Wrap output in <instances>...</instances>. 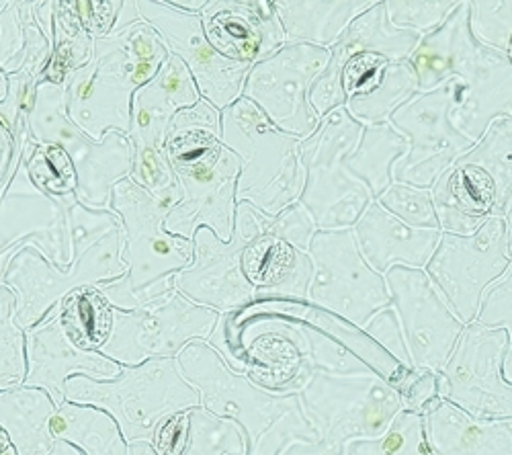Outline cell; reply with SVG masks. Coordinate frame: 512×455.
<instances>
[{
	"instance_id": "obj_25",
	"label": "cell",
	"mask_w": 512,
	"mask_h": 455,
	"mask_svg": "<svg viewBox=\"0 0 512 455\" xmlns=\"http://www.w3.org/2000/svg\"><path fill=\"white\" fill-rule=\"evenodd\" d=\"M193 244L195 259L175 277L177 292L220 316L256 302L254 289L242 271L246 230L240 222L234 220L230 242H222L216 232L203 226L195 232Z\"/></svg>"
},
{
	"instance_id": "obj_55",
	"label": "cell",
	"mask_w": 512,
	"mask_h": 455,
	"mask_svg": "<svg viewBox=\"0 0 512 455\" xmlns=\"http://www.w3.org/2000/svg\"><path fill=\"white\" fill-rule=\"evenodd\" d=\"M132 455H158L150 443H134L130 445Z\"/></svg>"
},
{
	"instance_id": "obj_42",
	"label": "cell",
	"mask_w": 512,
	"mask_h": 455,
	"mask_svg": "<svg viewBox=\"0 0 512 455\" xmlns=\"http://www.w3.org/2000/svg\"><path fill=\"white\" fill-rule=\"evenodd\" d=\"M25 167L33 183L52 197L76 195V173L68 154L54 144H37L31 134L25 144Z\"/></svg>"
},
{
	"instance_id": "obj_24",
	"label": "cell",
	"mask_w": 512,
	"mask_h": 455,
	"mask_svg": "<svg viewBox=\"0 0 512 455\" xmlns=\"http://www.w3.org/2000/svg\"><path fill=\"white\" fill-rule=\"evenodd\" d=\"M27 378L25 388L44 390L56 408L66 400V384L74 376H87L99 382H111L121 376L123 367L99 351L82 349L72 341L62 322V304L48 318L25 330Z\"/></svg>"
},
{
	"instance_id": "obj_17",
	"label": "cell",
	"mask_w": 512,
	"mask_h": 455,
	"mask_svg": "<svg viewBox=\"0 0 512 455\" xmlns=\"http://www.w3.org/2000/svg\"><path fill=\"white\" fill-rule=\"evenodd\" d=\"M510 261L506 220L490 218L474 234L443 232L424 271L457 318L469 326L478 320L486 289L504 275Z\"/></svg>"
},
{
	"instance_id": "obj_22",
	"label": "cell",
	"mask_w": 512,
	"mask_h": 455,
	"mask_svg": "<svg viewBox=\"0 0 512 455\" xmlns=\"http://www.w3.org/2000/svg\"><path fill=\"white\" fill-rule=\"evenodd\" d=\"M138 11L140 19L164 39L168 54L185 62L205 101L224 111L242 97L246 76L254 64L226 60L213 50L199 15L183 13L164 0H138Z\"/></svg>"
},
{
	"instance_id": "obj_33",
	"label": "cell",
	"mask_w": 512,
	"mask_h": 455,
	"mask_svg": "<svg viewBox=\"0 0 512 455\" xmlns=\"http://www.w3.org/2000/svg\"><path fill=\"white\" fill-rule=\"evenodd\" d=\"M377 0H275V11L287 44H308L330 50L349 25Z\"/></svg>"
},
{
	"instance_id": "obj_12",
	"label": "cell",
	"mask_w": 512,
	"mask_h": 455,
	"mask_svg": "<svg viewBox=\"0 0 512 455\" xmlns=\"http://www.w3.org/2000/svg\"><path fill=\"white\" fill-rule=\"evenodd\" d=\"M123 228L109 232L95 244H76L74 263L68 269L56 267L35 246L19 251L7 267L5 285L15 294V318L23 330L44 322L70 294L84 287H99L121 279L127 273L123 261Z\"/></svg>"
},
{
	"instance_id": "obj_54",
	"label": "cell",
	"mask_w": 512,
	"mask_h": 455,
	"mask_svg": "<svg viewBox=\"0 0 512 455\" xmlns=\"http://www.w3.org/2000/svg\"><path fill=\"white\" fill-rule=\"evenodd\" d=\"M502 369H504V378H506V382H508V384H512V341H510V345H508V351H506V357H504V365H502Z\"/></svg>"
},
{
	"instance_id": "obj_18",
	"label": "cell",
	"mask_w": 512,
	"mask_h": 455,
	"mask_svg": "<svg viewBox=\"0 0 512 455\" xmlns=\"http://www.w3.org/2000/svg\"><path fill=\"white\" fill-rule=\"evenodd\" d=\"M455 82L418 93L402 105L392 126L408 140L406 156L394 167V181L433 189V185L476 146V142L463 136L453 123Z\"/></svg>"
},
{
	"instance_id": "obj_19",
	"label": "cell",
	"mask_w": 512,
	"mask_h": 455,
	"mask_svg": "<svg viewBox=\"0 0 512 455\" xmlns=\"http://www.w3.org/2000/svg\"><path fill=\"white\" fill-rule=\"evenodd\" d=\"M328 60L326 48L285 44L250 68L242 97L259 107L275 128L306 140L322 119L310 103V93Z\"/></svg>"
},
{
	"instance_id": "obj_13",
	"label": "cell",
	"mask_w": 512,
	"mask_h": 455,
	"mask_svg": "<svg viewBox=\"0 0 512 455\" xmlns=\"http://www.w3.org/2000/svg\"><path fill=\"white\" fill-rule=\"evenodd\" d=\"M201 93L185 62L170 54L156 76L136 91L132 101L134 169L130 179L170 208L183 199L181 185L166 154L170 121L183 109L195 107Z\"/></svg>"
},
{
	"instance_id": "obj_36",
	"label": "cell",
	"mask_w": 512,
	"mask_h": 455,
	"mask_svg": "<svg viewBox=\"0 0 512 455\" xmlns=\"http://www.w3.org/2000/svg\"><path fill=\"white\" fill-rule=\"evenodd\" d=\"M459 164L484 171L496 187V216L506 218L512 201V117H498L490 123L480 142Z\"/></svg>"
},
{
	"instance_id": "obj_20",
	"label": "cell",
	"mask_w": 512,
	"mask_h": 455,
	"mask_svg": "<svg viewBox=\"0 0 512 455\" xmlns=\"http://www.w3.org/2000/svg\"><path fill=\"white\" fill-rule=\"evenodd\" d=\"M508 345L506 330L478 322L465 326L453 355L439 371L441 400L480 421H512V384L502 369Z\"/></svg>"
},
{
	"instance_id": "obj_51",
	"label": "cell",
	"mask_w": 512,
	"mask_h": 455,
	"mask_svg": "<svg viewBox=\"0 0 512 455\" xmlns=\"http://www.w3.org/2000/svg\"><path fill=\"white\" fill-rule=\"evenodd\" d=\"M29 140V134L21 140H15V136L0 123V187L11 183L19 162L25 152V144Z\"/></svg>"
},
{
	"instance_id": "obj_53",
	"label": "cell",
	"mask_w": 512,
	"mask_h": 455,
	"mask_svg": "<svg viewBox=\"0 0 512 455\" xmlns=\"http://www.w3.org/2000/svg\"><path fill=\"white\" fill-rule=\"evenodd\" d=\"M46 455H82V451L78 447H74L72 443H68V441L56 439L54 447Z\"/></svg>"
},
{
	"instance_id": "obj_4",
	"label": "cell",
	"mask_w": 512,
	"mask_h": 455,
	"mask_svg": "<svg viewBox=\"0 0 512 455\" xmlns=\"http://www.w3.org/2000/svg\"><path fill=\"white\" fill-rule=\"evenodd\" d=\"M183 378L197 390L201 406L240 425L248 455H283L295 443H314L318 433L300 394H275L234 371L207 341L189 343L177 357Z\"/></svg>"
},
{
	"instance_id": "obj_31",
	"label": "cell",
	"mask_w": 512,
	"mask_h": 455,
	"mask_svg": "<svg viewBox=\"0 0 512 455\" xmlns=\"http://www.w3.org/2000/svg\"><path fill=\"white\" fill-rule=\"evenodd\" d=\"M435 455H512V421H480L441 400L424 415Z\"/></svg>"
},
{
	"instance_id": "obj_7",
	"label": "cell",
	"mask_w": 512,
	"mask_h": 455,
	"mask_svg": "<svg viewBox=\"0 0 512 455\" xmlns=\"http://www.w3.org/2000/svg\"><path fill=\"white\" fill-rule=\"evenodd\" d=\"M66 400L107 412L130 445H152L170 419L201 406L197 390L183 378L177 359H152L123 367L121 376L111 382L74 376L66 384Z\"/></svg>"
},
{
	"instance_id": "obj_37",
	"label": "cell",
	"mask_w": 512,
	"mask_h": 455,
	"mask_svg": "<svg viewBox=\"0 0 512 455\" xmlns=\"http://www.w3.org/2000/svg\"><path fill=\"white\" fill-rule=\"evenodd\" d=\"M93 37L80 23L74 0H56L54 13V56L44 74L48 82H66V78L87 64L93 56Z\"/></svg>"
},
{
	"instance_id": "obj_44",
	"label": "cell",
	"mask_w": 512,
	"mask_h": 455,
	"mask_svg": "<svg viewBox=\"0 0 512 455\" xmlns=\"http://www.w3.org/2000/svg\"><path fill=\"white\" fill-rule=\"evenodd\" d=\"M469 29L480 44L508 54L512 44V0H472Z\"/></svg>"
},
{
	"instance_id": "obj_35",
	"label": "cell",
	"mask_w": 512,
	"mask_h": 455,
	"mask_svg": "<svg viewBox=\"0 0 512 455\" xmlns=\"http://www.w3.org/2000/svg\"><path fill=\"white\" fill-rule=\"evenodd\" d=\"M56 439L68 441L82 455H132L127 443L107 412L93 406H78L66 402L52 419Z\"/></svg>"
},
{
	"instance_id": "obj_2",
	"label": "cell",
	"mask_w": 512,
	"mask_h": 455,
	"mask_svg": "<svg viewBox=\"0 0 512 455\" xmlns=\"http://www.w3.org/2000/svg\"><path fill=\"white\" fill-rule=\"evenodd\" d=\"M408 64L420 93L455 82L453 123L472 142H480L494 119L512 117V60L474 37L469 3L461 0L439 29L424 35Z\"/></svg>"
},
{
	"instance_id": "obj_14",
	"label": "cell",
	"mask_w": 512,
	"mask_h": 455,
	"mask_svg": "<svg viewBox=\"0 0 512 455\" xmlns=\"http://www.w3.org/2000/svg\"><path fill=\"white\" fill-rule=\"evenodd\" d=\"M220 314L193 304L177 289L138 310L113 308L99 353L121 367L152 359H177L193 341H209Z\"/></svg>"
},
{
	"instance_id": "obj_1",
	"label": "cell",
	"mask_w": 512,
	"mask_h": 455,
	"mask_svg": "<svg viewBox=\"0 0 512 455\" xmlns=\"http://www.w3.org/2000/svg\"><path fill=\"white\" fill-rule=\"evenodd\" d=\"M166 154L183 199L168 212L164 230L193 240L199 228L230 242L236 220V193L242 162L222 140V111L201 97L170 121Z\"/></svg>"
},
{
	"instance_id": "obj_38",
	"label": "cell",
	"mask_w": 512,
	"mask_h": 455,
	"mask_svg": "<svg viewBox=\"0 0 512 455\" xmlns=\"http://www.w3.org/2000/svg\"><path fill=\"white\" fill-rule=\"evenodd\" d=\"M113 306L103 298L97 287H84L62 302V322L76 345L89 351H99L103 345Z\"/></svg>"
},
{
	"instance_id": "obj_57",
	"label": "cell",
	"mask_w": 512,
	"mask_h": 455,
	"mask_svg": "<svg viewBox=\"0 0 512 455\" xmlns=\"http://www.w3.org/2000/svg\"><path fill=\"white\" fill-rule=\"evenodd\" d=\"M506 226H508V246H510V255H512V201H510V208L506 214Z\"/></svg>"
},
{
	"instance_id": "obj_26",
	"label": "cell",
	"mask_w": 512,
	"mask_h": 455,
	"mask_svg": "<svg viewBox=\"0 0 512 455\" xmlns=\"http://www.w3.org/2000/svg\"><path fill=\"white\" fill-rule=\"evenodd\" d=\"M302 322L316 371L334 376L375 374L396 390L412 374L414 367L396 361L365 333V328L314 308L312 304Z\"/></svg>"
},
{
	"instance_id": "obj_8",
	"label": "cell",
	"mask_w": 512,
	"mask_h": 455,
	"mask_svg": "<svg viewBox=\"0 0 512 455\" xmlns=\"http://www.w3.org/2000/svg\"><path fill=\"white\" fill-rule=\"evenodd\" d=\"M222 140L242 162L238 203L275 218L300 201L306 187L300 138L275 128L259 107L240 97L222 111Z\"/></svg>"
},
{
	"instance_id": "obj_21",
	"label": "cell",
	"mask_w": 512,
	"mask_h": 455,
	"mask_svg": "<svg viewBox=\"0 0 512 455\" xmlns=\"http://www.w3.org/2000/svg\"><path fill=\"white\" fill-rule=\"evenodd\" d=\"M386 283L412 365L439 374L453 355L465 324L424 269L394 267L386 273Z\"/></svg>"
},
{
	"instance_id": "obj_50",
	"label": "cell",
	"mask_w": 512,
	"mask_h": 455,
	"mask_svg": "<svg viewBox=\"0 0 512 455\" xmlns=\"http://www.w3.org/2000/svg\"><path fill=\"white\" fill-rule=\"evenodd\" d=\"M189 412V410H187ZM185 415H179L175 419H170L160 433L156 435L152 447L158 455H181L185 445H187V433H189V419Z\"/></svg>"
},
{
	"instance_id": "obj_3",
	"label": "cell",
	"mask_w": 512,
	"mask_h": 455,
	"mask_svg": "<svg viewBox=\"0 0 512 455\" xmlns=\"http://www.w3.org/2000/svg\"><path fill=\"white\" fill-rule=\"evenodd\" d=\"M168 56L164 39L146 21L97 37L91 60L66 78L70 121L93 140L107 132L130 136L134 95Z\"/></svg>"
},
{
	"instance_id": "obj_49",
	"label": "cell",
	"mask_w": 512,
	"mask_h": 455,
	"mask_svg": "<svg viewBox=\"0 0 512 455\" xmlns=\"http://www.w3.org/2000/svg\"><path fill=\"white\" fill-rule=\"evenodd\" d=\"M123 0H74V9L80 17V23L91 33L93 39L107 37L119 17Z\"/></svg>"
},
{
	"instance_id": "obj_43",
	"label": "cell",
	"mask_w": 512,
	"mask_h": 455,
	"mask_svg": "<svg viewBox=\"0 0 512 455\" xmlns=\"http://www.w3.org/2000/svg\"><path fill=\"white\" fill-rule=\"evenodd\" d=\"M375 201L383 210H388L392 216H396L408 226L441 230L431 189H420L394 181V185L386 193L379 195Z\"/></svg>"
},
{
	"instance_id": "obj_30",
	"label": "cell",
	"mask_w": 512,
	"mask_h": 455,
	"mask_svg": "<svg viewBox=\"0 0 512 455\" xmlns=\"http://www.w3.org/2000/svg\"><path fill=\"white\" fill-rule=\"evenodd\" d=\"M439 226L445 234L467 236L496 216V187L492 179L467 164H455L431 189Z\"/></svg>"
},
{
	"instance_id": "obj_39",
	"label": "cell",
	"mask_w": 512,
	"mask_h": 455,
	"mask_svg": "<svg viewBox=\"0 0 512 455\" xmlns=\"http://www.w3.org/2000/svg\"><path fill=\"white\" fill-rule=\"evenodd\" d=\"M189 433L181 455H248V439L240 425L216 417L203 406L187 412Z\"/></svg>"
},
{
	"instance_id": "obj_5",
	"label": "cell",
	"mask_w": 512,
	"mask_h": 455,
	"mask_svg": "<svg viewBox=\"0 0 512 455\" xmlns=\"http://www.w3.org/2000/svg\"><path fill=\"white\" fill-rule=\"evenodd\" d=\"M308 308L302 302H254L222 314L207 343L261 388L300 394L316 371L302 322Z\"/></svg>"
},
{
	"instance_id": "obj_11",
	"label": "cell",
	"mask_w": 512,
	"mask_h": 455,
	"mask_svg": "<svg viewBox=\"0 0 512 455\" xmlns=\"http://www.w3.org/2000/svg\"><path fill=\"white\" fill-rule=\"evenodd\" d=\"M361 134V123L349 115L347 107H338L324 115L318 130L300 144L306 169L300 203L318 230H353L375 201L367 185L355 179L345 164Z\"/></svg>"
},
{
	"instance_id": "obj_52",
	"label": "cell",
	"mask_w": 512,
	"mask_h": 455,
	"mask_svg": "<svg viewBox=\"0 0 512 455\" xmlns=\"http://www.w3.org/2000/svg\"><path fill=\"white\" fill-rule=\"evenodd\" d=\"M168 3L173 5L175 9L183 11V13H189V15H201V13L207 9L209 0H168Z\"/></svg>"
},
{
	"instance_id": "obj_9",
	"label": "cell",
	"mask_w": 512,
	"mask_h": 455,
	"mask_svg": "<svg viewBox=\"0 0 512 455\" xmlns=\"http://www.w3.org/2000/svg\"><path fill=\"white\" fill-rule=\"evenodd\" d=\"M300 400L318 441L295 443L283 455H347L353 441L381 437L404 410L398 390L375 374L314 371Z\"/></svg>"
},
{
	"instance_id": "obj_45",
	"label": "cell",
	"mask_w": 512,
	"mask_h": 455,
	"mask_svg": "<svg viewBox=\"0 0 512 455\" xmlns=\"http://www.w3.org/2000/svg\"><path fill=\"white\" fill-rule=\"evenodd\" d=\"M459 7L457 0H390L386 3L390 23L416 31L420 37L439 29Z\"/></svg>"
},
{
	"instance_id": "obj_32",
	"label": "cell",
	"mask_w": 512,
	"mask_h": 455,
	"mask_svg": "<svg viewBox=\"0 0 512 455\" xmlns=\"http://www.w3.org/2000/svg\"><path fill=\"white\" fill-rule=\"evenodd\" d=\"M56 410L44 390H0V455H46L56 443Z\"/></svg>"
},
{
	"instance_id": "obj_29",
	"label": "cell",
	"mask_w": 512,
	"mask_h": 455,
	"mask_svg": "<svg viewBox=\"0 0 512 455\" xmlns=\"http://www.w3.org/2000/svg\"><path fill=\"white\" fill-rule=\"evenodd\" d=\"M361 255L379 275H386L394 267L426 269L437 244L443 236L441 230L414 228L383 210L377 201L353 228Z\"/></svg>"
},
{
	"instance_id": "obj_23",
	"label": "cell",
	"mask_w": 512,
	"mask_h": 455,
	"mask_svg": "<svg viewBox=\"0 0 512 455\" xmlns=\"http://www.w3.org/2000/svg\"><path fill=\"white\" fill-rule=\"evenodd\" d=\"M236 222L246 230L242 271L254 289L256 302H302L310 304L314 263L310 253L281 238L271 218L252 208L236 205Z\"/></svg>"
},
{
	"instance_id": "obj_34",
	"label": "cell",
	"mask_w": 512,
	"mask_h": 455,
	"mask_svg": "<svg viewBox=\"0 0 512 455\" xmlns=\"http://www.w3.org/2000/svg\"><path fill=\"white\" fill-rule=\"evenodd\" d=\"M408 140L392 126L363 128L357 148L347 156L345 164L349 173L367 185L377 199L394 185V167L406 156Z\"/></svg>"
},
{
	"instance_id": "obj_56",
	"label": "cell",
	"mask_w": 512,
	"mask_h": 455,
	"mask_svg": "<svg viewBox=\"0 0 512 455\" xmlns=\"http://www.w3.org/2000/svg\"><path fill=\"white\" fill-rule=\"evenodd\" d=\"M9 93V78L3 74V70H0V101H3Z\"/></svg>"
},
{
	"instance_id": "obj_15",
	"label": "cell",
	"mask_w": 512,
	"mask_h": 455,
	"mask_svg": "<svg viewBox=\"0 0 512 455\" xmlns=\"http://www.w3.org/2000/svg\"><path fill=\"white\" fill-rule=\"evenodd\" d=\"M310 257L314 308L365 328L375 314L392 306L386 275H379L365 261L353 230H318Z\"/></svg>"
},
{
	"instance_id": "obj_28",
	"label": "cell",
	"mask_w": 512,
	"mask_h": 455,
	"mask_svg": "<svg viewBox=\"0 0 512 455\" xmlns=\"http://www.w3.org/2000/svg\"><path fill=\"white\" fill-rule=\"evenodd\" d=\"M56 0H0V70L25 72L39 82L54 56Z\"/></svg>"
},
{
	"instance_id": "obj_41",
	"label": "cell",
	"mask_w": 512,
	"mask_h": 455,
	"mask_svg": "<svg viewBox=\"0 0 512 455\" xmlns=\"http://www.w3.org/2000/svg\"><path fill=\"white\" fill-rule=\"evenodd\" d=\"M15 310V294L0 285V390L21 388L27 378L25 330L17 324Z\"/></svg>"
},
{
	"instance_id": "obj_16",
	"label": "cell",
	"mask_w": 512,
	"mask_h": 455,
	"mask_svg": "<svg viewBox=\"0 0 512 455\" xmlns=\"http://www.w3.org/2000/svg\"><path fill=\"white\" fill-rule=\"evenodd\" d=\"M76 195L52 197L41 191L21 158L9 185L0 187V285L13 257L35 246L56 267L74 263V240L70 228V205Z\"/></svg>"
},
{
	"instance_id": "obj_10",
	"label": "cell",
	"mask_w": 512,
	"mask_h": 455,
	"mask_svg": "<svg viewBox=\"0 0 512 455\" xmlns=\"http://www.w3.org/2000/svg\"><path fill=\"white\" fill-rule=\"evenodd\" d=\"M27 123L33 142L60 146L68 154L76 173V199L84 208L111 210L113 189L134 169L130 136L107 132L103 140H93L76 128L66 111V82H39Z\"/></svg>"
},
{
	"instance_id": "obj_6",
	"label": "cell",
	"mask_w": 512,
	"mask_h": 455,
	"mask_svg": "<svg viewBox=\"0 0 512 455\" xmlns=\"http://www.w3.org/2000/svg\"><path fill=\"white\" fill-rule=\"evenodd\" d=\"M170 205L132 179L121 181L111 193V212L123 222L127 273L99 285L103 298L119 310H138L175 289V277L195 259L193 240L168 234L164 220Z\"/></svg>"
},
{
	"instance_id": "obj_40",
	"label": "cell",
	"mask_w": 512,
	"mask_h": 455,
	"mask_svg": "<svg viewBox=\"0 0 512 455\" xmlns=\"http://www.w3.org/2000/svg\"><path fill=\"white\" fill-rule=\"evenodd\" d=\"M347 455H435L426 437L424 417L402 410L388 431L377 439H359L347 447Z\"/></svg>"
},
{
	"instance_id": "obj_48",
	"label": "cell",
	"mask_w": 512,
	"mask_h": 455,
	"mask_svg": "<svg viewBox=\"0 0 512 455\" xmlns=\"http://www.w3.org/2000/svg\"><path fill=\"white\" fill-rule=\"evenodd\" d=\"M365 333L379 343L383 349H386L396 361H400L406 367H414L410 361V353L402 335V326L398 320L396 310L390 306L386 310H381L379 314H375L367 326H365Z\"/></svg>"
},
{
	"instance_id": "obj_47",
	"label": "cell",
	"mask_w": 512,
	"mask_h": 455,
	"mask_svg": "<svg viewBox=\"0 0 512 455\" xmlns=\"http://www.w3.org/2000/svg\"><path fill=\"white\" fill-rule=\"evenodd\" d=\"M398 394L402 398L404 410L416 412V415L424 417L435 404L441 402L439 374L437 371H426V369L414 367L412 374L398 388Z\"/></svg>"
},
{
	"instance_id": "obj_46",
	"label": "cell",
	"mask_w": 512,
	"mask_h": 455,
	"mask_svg": "<svg viewBox=\"0 0 512 455\" xmlns=\"http://www.w3.org/2000/svg\"><path fill=\"white\" fill-rule=\"evenodd\" d=\"M476 322L492 330H506L512 341V261L504 275L486 289Z\"/></svg>"
},
{
	"instance_id": "obj_27",
	"label": "cell",
	"mask_w": 512,
	"mask_h": 455,
	"mask_svg": "<svg viewBox=\"0 0 512 455\" xmlns=\"http://www.w3.org/2000/svg\"><path fill=\"white\" fill-rule=\"evenodd\" d=\"M199 17L209 46L232 62L256 64L287 44L271 0H209Z\"/></svg>"
}]
</instances>
